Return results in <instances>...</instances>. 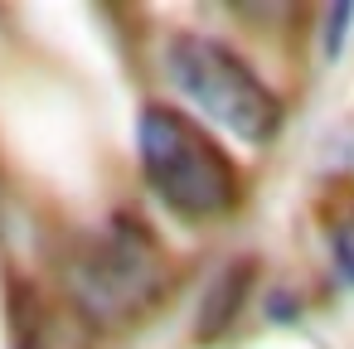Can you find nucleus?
<instances>
[{
    "instance_id": "1",
    "label": "nucleus",
    "mask_w": 354,
    "mask_h": 349,
    "mask_svg": "<svg viewBox=\"0 0 354 349\" xmlns=\"http://www.w3.org/2000/svg\"><path fill=\"white\" fill-rule=\"evenodd\" d=\"M170 286V262L160 243L151 238L146 223L136 218H112L97 238H88L68 267H64V291L73 315L93 330H122L141 315L156 310V301Z\"/></svg>"
},
{
    "instance_id": "3",
    "label": "nucleus",
    "mask_w": 354,
    "mask_h": 349,
    "mask_svg": "<svg viewBox=\"0 0 354 349\" xmlns=\"http://www.w3.org/2000/svg\"><path fill=\"white\" fill-rule=\"evenodd\" d=\"M165 68L175 88L228 136L238 141H272L281 126V102L277 93L218 39L209 35H180L165 54Z\"/></svg>"
},
{
    "instance_id": "2",
    "label": "nucleus",
    "mask_w": 354,
    "mask_h": 349,
    "mask_svg": "<svg viewBox=\"0 0 354 349\" xmlns=\"http://www.w3.org/2000/svg\"><path fill=\"white\" fill-rule=\"evenodd\" d=\"M141 170L151 189L185 218H218L238 204V170L223 146L175 107L141 112Z\"/></svg>"
},
{
    "instance_id": "4",
    "label": "nucleus",
    "mask_w": 354,
    "mask_h": 349,
    "mask_svg": "<svg viewBox=\"0 0 354 349\" xmlns=\"http://www.w3.org/2000/svg\"><path fill=\"white\" fill-rule=\"evenodd\" d=\"M15 349H93V330L68 301H49L25 286L15 296Z\"/></svg>"
},
{
    "instance_id": "6",
    "label": "nucleus",
    "mask_w": 354,
    "mask_h": 349,
    "mask_svg": "<svg viewBox=\"0 0 354 349\" xmlns=\"http://www.w3.org/2000/svg\"><path fill=\"white\" fill-rule=\"evenodd\" d=\"M335 262H339V272L354 281V218L339 223V233H335Z\"/></svg>"
},
{
    "instance_id": "5",
    "label": "nucleus",
    "mask_w": 354,
    "mask_h": 349,
    "mask_svg": "<svg viewBox=\"0 0 354 349\" xmlns=\"http://www.w3.org/2000/svg\"><path fill=\"white\" fill-rule=\"evenodd\" d=\"M248 281H252L248 262H233V267H223V272H218V281L209 286V296H204V310H199V330H194L199 339H218V334L228 330V320L243 310Z\"/></svg>"
}]
</instances>
